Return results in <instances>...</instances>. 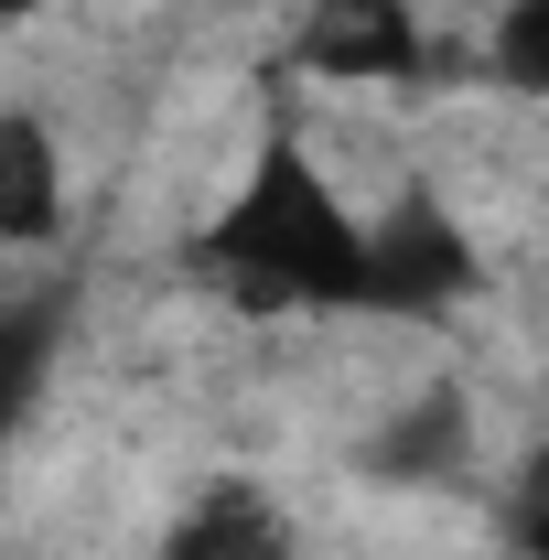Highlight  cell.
<instances>
[{"label": "cell", "instance_id": "cell-1", "mask_svg": "<svg viewBox=\"0 0 549 560\" xmlns=\"http://www.w3.org/2000/svg\"><path fill=\"white\" fill-rule=\"evenodd\" d=\"M195 259L248 313H355V302H377V237L344 215V195L313 173L302 140H270L248 162V184L195 237Z\"/></svg>", "mask_w": 549, "mask_h": 560}, {"label": "cell", "instance_id": "cell-8", "mask_svg": "<svg viewBox=\"0 0 549 560\" xmlns=\"http://www.w3.org/2000/svg\"><path fill=\"white\" fill-rule=\"evenodd\" d=\"M44 399V324L33 313H0V431Z\"/></svg>", "mask_w": 549, "mask_h": 560}, {"label": "cell", "instance_id": "cell-6", "mask_svg": "<svg viewBox=\"0 0 549 560\" xmlns=\"http://www.w3.org/2000/svg\"><path fill=\"white\" fill-rule=\"evenodd\" d=\"M464 280H475L464 237H453L431 206H399V226L377 237V302H453Z\"/></svg>", "mask_w": 549, "mask_h": 560}, {"label": "cell", "instance_id": "cell-5", "mask_svg": "<svg viewBox=\"0 0 549 560\" xmlns=\"http://www.w3.org/2000/svg\"><path fill=\"white\" fill-rule=\"evenodd\" d=\"M151 560H302V539H291V517H280L248 475H226V486H206L173 528H162Z\"/></svg>", "mask_w": 549, "mask_h": 560}, {"label": "cell", "instance_id": "cell-3", "mask_svg": "<svg viewBox=\"0 0 549 560\" xmlns=\"http://www.w3.org/2000/svg\"><path fill=\"white\" fill-rule=\"evenodd\" d=\"M66 237V140L44 108H0V248Z\"/></svg>", "mask_w": 549, "mask_h": 560}, {"label": "cell", "instance_id": "cell-4", "mask_svg": "<svg viewBox=\"0 0 549 560\" xmlns=\"http://www.w3.org/2000/svg\"><path fill=\"white\" fill-rule=\"evenodd\" d=\"M464 453H475L464 388H420V399H399V410L366 431V475H377V486H453Z\"/></svg>", "mask_w": 549, "mask_h": 560}, {"label": "cell", "instance_id": "cell-2", "mask_svg": "<svg viewBox=\"0 0 549 560\" xmlns=\"http://www.w3.org/2000/svg\"><path fill=\"white\" fill-rule=\"evenodd\" d=\"M291 66L313 86H410L431 66V33H420L410 0H302Z\"/></svg>", "mask_w": 549, "mask_h": 560}, {"label": "cell", "instance_id": "cell-7", "mask_svg": "<svg viewBox=\"0 0 549 560\" xmlns=\"http://www.w3.org/2000/svg\"><path fill=\"white\" fill-rule=\"evenodd\" d=\"M495 75L528 86V97H549V0H517V11L495 22Z\"/></svg>", "mask_w": 549, "mask_h": 560}, {"label": "cell", "instance_id": "cell-9", "mask_svg": "<svg viewBox=\"0 0 549 560\" xmlns=\"http://www.w3.org/2000/svg\"><path fill=\"white\" fill-rule=\"evenodd\" d=\"M22 11H44V0H0V22H22Z\"/></svg>", "mask_w": 549, "mask_h": 560}]
</instances>
